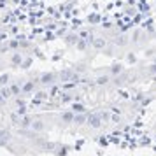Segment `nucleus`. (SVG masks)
Wrapping results in <instances>:
<instances>
[{"mask_svg": "<svg viewBox=\"0 0 156 156\" xmlns=\"http://www.w3.org/2000/svg\"><path fill=\"white\" fill-rule=\"evenodd\" d=\"M41 84H44V86H51V84H55L56 83V76L55 74H51V72H46V74H42L41 76Z\"/></svg>", "mask_w": 156, "mask_h": 156, "instance_id": "nucleus-1", "label": "nucleus"}, {"mask_svg": "<svg viewBox=\"0 0 156 156\" xmlns=\"http://www.w3.org/2000/svg\"><path fill=\"white\" fill-rule=\"evenodd\" d=\"M88 125L91 128H100V125H102V118L98 116H88Z\"/></svg>", "mask_w": 156, "mask_h": 156, "instance_id": "nucleus-2", "label": "nucleus"}, {"mask_svg": "<svg viewBox=\"0 0 156 156\" xmlns=\"http://www.w3.org/2000/svg\"><path fill=\"white\" fill-rule=\"evenodd\" d=\"M79 41H81V39H79L77 34H69V35L65 37V42L69 44V46H76V44H77Z\"/></svg>", "mask_w": 156, "mask_h": 156, "instance_id": "nucleus-3", "label": "nucleus"}, {"mask_svg": "<svg viewBox=\"0 0 156 156\" xmlns=\"http://www.w3.org/2000/svg\"><path fill=\"white\" fill-rule=\"evenodd\" d=\"M11 63H12V67H21V63H23L21 53H14V55H12V58H11Z\"/></svg>", "mask_w": 156, "mask_h": 156, "instance_id": "nucleus-4", "label": "nucleus"}, {"mask_svg": "<svg viewBox=\"0 0 156 156\" xmlns=\"http://www.w3.org/2000/svg\"><path fill=\"white\" fill-rule=\"evenodd\" d=\"M74 116H76L74 111H67V112L62 114V121L63 123H74Z\"/></svg>", "mask_w": 156, "mask_h": 156, "instance_id": "nucleus-5", "label": "nucleus"}, {"mask_svg": "<svg viewBox=\"0 0 156 156\" xmlns=\"http://www.w3.org/2000/svg\"><path fill=\"white\" fill-rule=\"evenodd\" d=\"M86 119H88V114L86 112H77L74 116V123H76V125H83Z\"/></svg>", "mask_w": 156, "mask_h": 156, "instance_id": "nucleus-6", "label": "nucleus"}, {"mask_svg": "<svg viewBox=\"0 0 156 156\" xmlns=\"http://www.w3.org/2000/svg\"><path fill=\"white\" fill-rule=\"evenodd\" d=\"M30 128H32L34 132H42L44 128H46V125H44L42 121L37 119V121H32V126H30Z\"/></svg>", "mask_w": 156, "mask_h": 156, "instance_id": "nucleus-7", "label": "nucleus"}, {"mask_svg": "<svg viewBox=\"0 0 156 156\" xmlns=\"http://www.w3.org/2000/svg\"><path fill=\"white\" fill-rule=\"evenodd\" d=\"M34 88H35V81H28V83H25V84L21 86V91L30 93V91H34Z\"/></svg>", "mask_w": 156, "mask_h": 156, "instance_id": "nucleus-8", "label": "nucleus"}, {"mask_svg": "<svg viewBox=\"0 0 156 156\" xmlns=\"http://www.w3.org/2000/svg\"><path fill=\"white\" fill-rule=\"evenodd\" d=\"M0 139H2V140H0V146H4L5 142H9V139H11V133H9L7 130H4V132H0Z\"/></svg>", "mask_w": 156, "mask_h": 156, "instance_id": "nucleus-9", "label": "nucleus"}, {"mask_svg": "<svg viewBox=\"0 0 156 156\" xmlns=\"http://www.w3.org/2000/svg\"><path fill=\"white\" fill-rule=\"evenodd\" d=\"M93 48H95V49H104V48H105V41H104V39H95V41H93Z\"/></svg>", "mask_w": 156, "mask_h": 156, "instance_id": "nucleus-10", "label": "nucleus"}, {"mask_svg": "<svg viewBox=\"0 0 156 156\" xmlns=\"http://www.w3.org/2000/svg\"><path fill=\"white\" fill-rule=\"evenodd\" d=\"M88 44H90V41H88V39H81V41L76 44V48H77L79 51H84L86 48H88Z\"/></svg>", "mask_w": 156, "mask_h": 156, "instance_id": "nucleus-11", "label": "nucleus"}, {"mask_svg": "<svg viewBox=\"0 0 156 156\" xmlns=\"http://www.w3.org/2000/svg\"><path fill=\"white\" fill-rule=\"evenodd\" d=\"M65 153H67V146H58L55 147V154L56 156H65Z\"/></svg>", "mask_w": 156, "mask_h": 156, "instance_id": "nucleus-12", "label": "nucleus"}, {"mask_svg": "<svg viewBox=\"0 0 156 156\" xmlns=\"http://www.w3.org/2000/svg\"><path fill=\"white\" fill-rule=\"evenodd\" d=\"M121 72H123V67H121L119 63H114L112 67H111V74H112V76H118Z\"/></svg>", "mask_w": 156, "mask_h": 156, "instance_id": "nucleus-13", "label": "nucleus"}, {"mask_svg": "<svg viewBox=\"0 0 156 156\" xmlns=\"http://www.w3.org/2000/svg\"><path fill=\"white\" fill-rule=\"evenodd\" d=\"M72 111H74L76 114L77 112H86V107L83 105V104H74V105H72Z\"/></svg>", "mask_w": 156, "mask_h": 156, "instance_id": "nucleus-14", "label": "nucleus"}, {"mask_svg": "<svg viewBox=\"0 0 156 156\" xmlns=\"http://www.w3.org/2000/svg\"><path fill=\"white\" fill-rule=\"evenodd\" d=\"M0 93L4 95V98H9V97L12 95V91H11V88H7V86H2V90H0Z\"/></svg>", "mask_w": 156, "mask_h": 156, "instance_id": "nucleus-15", "label": "nucleus"}, {"mask_svg": "<svg viewBox=\"0 0 156 156\" xmlns=\"http://www.w3.org/2000/svg\"><path fill=\"white\" fill-rule=\"evenodd\" d=\"M55 147H56V144H53V142H44L42 144L44 151H55Z\"/></svg>", "mask_w": 156, "mask_h": 156, "instance_id": "nucleus-16", "label": "nucleus"}, {"mask_svg": "<svg viewBox=\"0 0 156 156\" xmlns=\"http://www.w3.org/2000/svg\"><path fill=\"white\" fill-rule=\"evenodd\" d=\"M109 83V76H98L97 77V84H107Z\"/></svg>", "mask_w": 156, "mask_h": 156, "instance_id": "nucleus-17", "label": "nucleus"}, {"mask_svg": "<svg viewBox=\"0 0 156 156\" xmlns=\"http://www.w3.org/2000/svg\"><path fill=\"white\" fill-rule=\"evenodd\" d=\"M7 83H9V76L7 74H2L0 76V86H7Z\"/></svg>", "mask_w": 156, "mask_h": 156, "instance_id": "nucleus-18", "label": "nucleus"}, {"mask_svg": "<svg viewBox=\"0 0 156 156\" xmlns=\"http://www.w3.org/2000/svg\"><path fill=\"white\" fill-rule=\"evenodd\" d=\"M11 91H12V95H20L21 86H20V84H12V86H11Z\"/></svg>", "mask_w": 156, "mask_h": 156, "instance_id": "nucleus-19", "label": "nucleus"}, {"mask_svg": "<svg viewBox=\"0 0 156 156\" xmlns=\"http://www.w3.org/2000/svg\"><path fill=\"white\" fill-rule=\"evenodd\" d=\"M9 46H11V49H18V48H20V41L14 39V41H11V42H9Z\"/></svg>", "mask_w": 156, "mask_h": 156, "instance_id": "nucleus-20", "label": "nucleus"}, {"mask_svg": "<svg viewBox=\"0 0 156 156\" xmlns=\"http://www.w3.org/2000/svg\"><path fill=\"white\" fill-rule=\"evenodd\" d=\"M30 65H32V58H27V60H23V63H21V69H28Z\"/></svg>", "mask_w": 156, "mask_h": 156, "instance_id": "nucleus-21", "label": "nucleus"}, {"mask_svg": "<svg viewBox=\"0 0 156 156\" xmlns=\"http://www.w3.org/2000/svg\"><path fill=\"white\" fill-rule=\"evenodd\" d=\"M46 97H48V95H46V93H42V91H41V93H37V97H35V102H41V100H44Z\"/></svg>", "mask_w": 156, "mask_h": 156, "instance_id": "nucleus-22", "label": "nucleus"}, {"mask_svg": "<svg viewBox=\"0 0 156 156\" xmlns=\"http://www.w3.org/2000/svg\"><path fill=\"white\" fill-rule=\"evenodd\" d=\"M100 118H102V121H109L111 119V112H102L100 114Z\"/></svg>", "mask_w": 156, "mask_h": 156, "instance_id": "nucleus-23", "label": "nucleus"}, {"mask_svg": "<svg viewBox=\"0 0 156 156\" xmlns=\"http://www.w3.org/2000/svg\"><path fill=\"white\" fill-rule=\"evenodd\" d=\"M86 70V67H84V63H79L77 65V69H76V72H77V74H83V72Z\"/></svg>", "mask_w": 156, "mask_h": 156, "instance_id": "nucleus-24", "label": "nucleus"}, {"mask_svg": "<svg viewBox=\"0 0 156 156\" xmlns=\"http://www.w3.org/2000/svg\"><path fill=\"white\" fill-rule=\"evenodd\" d=\"M90 21H91V23H98L100 21L98 14H91V16H90Z\"/></svg>", "mask_w": 156, "mask_h": 156, "instance_id": "nucleus-25", "label": "nucleus"}, {"mask_svg": "<svg viewBox=\"0 0 156 156\" xmlns=\"http://www.w3.org/2000/svg\"><path fill=\"white\" fill-rule=\"evenodd\" d=\"M70 100H72V97L69 95V93H65V95H63V98H62V102H65V104H67V102H70Z\"/></svg>", "mask_w": 156, "mask_h": 156, "instance_id": "nucleus-26", "label": "nucleus"}, {"mask_svg": "<svg viewBox=\"0 0 156 156\" xmlns=\"http://www.w3.org/2000/svg\"><path fill=\"white\" fill-rule=\"evenodd\" d=\"M16 104H18V107H25V100L18 98V100H16Z\"/></svg>", "mask_w": 156, "mask_h": 156, "instance_id": "nucleus-27", "label": "nucleus"}, {"mask_svg": "<svg viewBox=\"0 0 156 156\" xmlns=\"http://www.w3.org/2000/svg\"><path fill=\"white\" fill-rule=\"evenodd\" d=\"M125 42H126V41H125V37H119V41H116V44H119V46H123Z\"/></svg>", "mask_w": 156, "mask_h": 156, "instance_id": "nucleus-28", "label": "nucleus"}, {"mask_svg": "<svg viewBox=\"0 0 156 156\" xmlns=\"http://www.w3.org/2000/svg\"><path fill=\"white\" fill-rule=\"evenodd\" d=\"M4 100H5V98H4V95H2V93H0V104H2V102H4Z\"/></svg>", "mask_w": 156, "mask_h": 156, "instance_id": "nucleus-29", "label": "nucleus"}, {"mask_svg": "<svg viewBox=\"0 0 156 156\" xmlns=\"http://www.w3.org/2000/svg\"><path fill=\"white\" fill-rule=\"evenodd\" d=\"M2 39H5V35H4V34H0V41H2Z\"/></svg>", "mask_w": 156, "mask_h": 156, "instance_id": "nucleus-30", "label": "nucleus"}, {"mask_svg": "<svg viewBox=\"0 0 156 156\" xmlns=\"http://www.w3.org/2000/svg\"><path fill=\"white\" fill-rule=\"evenodd\" d=\"M0 140H2V139H0Z\"/></svg>", "mask_w": 156, "mask_h": 156, "instance_id": "nucleus-31", "label": "nucleus"}]
</instances>
